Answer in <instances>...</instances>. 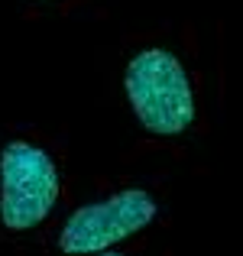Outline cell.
Returning <instances> with one entry per match:
<instances>
[{"label":"cell","mask_w":243,"mask_h":256,"mask_svg":"<svg viewBox=\"0 0 243 256\" xmlns=\"http://www.w3.org/2000/svg\"><path fill=\"white\" fill-rule=\"evenodd\" d=\"M58 198V172L49 152L32 143H10L0 156V218L10 230L36 227Z\"/></svg>","instance_id":"obj_2"},{"label":"cell","mask_w":243,"mask_h":256,"mask_svg":"<svg viewBox=\"0 0 243 256\" xmlns=\"http://www.w3.org/2000/svg\"><path fill=\"white\" fill-rule=\"evenodd\" d=\"M152 218H156V201L143 188H126L104 201L78 208L65 224L58 246L65 253H100L126 240L130 234L143 230Z\"/></svg>","instance_id":"obj_3"},{"label":"cell","mask_w":243,"mask_h":256,"mask_svg":"<svg viewBox=\"0 0 243 256\" xmlns=\"http://www.w3.org/2000/svg\"><path fill=\"white\" fill-rule=\"evenodd\" d=\"M124 88L140 124L159 136H175L194 120V94L172 52L146 49L126 65Z\"/></svg>","instance_id":"obj_1"}]
</instances>
